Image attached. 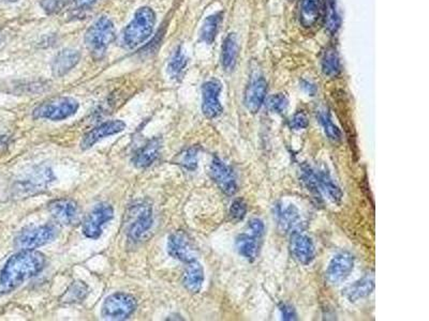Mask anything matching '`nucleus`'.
I'll use <instances>...</instances> for the list:
<instances>
[{"instance_id":"nucleus-1","label":"nucleus","mask_w":429,"mask_h":321,"mask_svg":"<svg viewBox=\"0 0 429 321\" xmlns=\"http://www.w3.org/2000/svg\"><path fill=\"white\" fill-rule=\"evenodd\" d=\"M43 254L36 251H20L6 263L0 273V295H8L23 283L39 274L45 267Z\"/></svg>"},{"instance_id":"nucleus-2","label":"nucleus","mask_w":429,"mask_h":321,"mask_svg":"<svg viewBox=\"0 0 429 321\" xmlns=\"http://www.w3.org/2000/svg\"><path fill=\"white\" fill-rule=\"evenodd\" d=\"M157 17L155 11L149 7H142L134 13L132 22L123 32V43L127 49H136L148 38H151L155 28Z\"/></svg>"},{"instance_id":"nucleus-3","label":"nucleus","mask_w":429,"mask_h":321,"mask_svg":"<svg viewBox=\"0 0 429 321\" xmlns=\"http://www.w3.org/2000/svg\"><path fill=\"white\" fill-rule=\"evenodd\" d=\"M114 40V24L109 17L101 16L86 32V49L95 60H102Z\"/></svg>"},{"instance_id":"nucleus-4","label":"nucleus","mask_w":429,"mask_h":321,"mask_svg":"<svg viewBox=\"0 0 429 321\" xmlns=\"http://www.w3.org/2000/svg\"><path fill=\"white\" fill-rule=\"evenodd\" d=\"M80 104L74 98L59 97L40 104L34 109V119H49L61 121L73 116L78 111Z\"/></svg>"},{"instance_id":"nucleus-5","label":"nucleus","mask_w":429,"mask_h":321,"mask_svg":"<svg viewBox=\"0 0 429 321\" xmlns=\"http://www.w3.org/2000/svg\"><path fill=\"white\" fill-rule=\"evenodd\" d=\"M138 302L132 295L116 292L109 296L102 305L101 315L107 320H125L136 311Z\"/></svg>"},{"instance_id":"nucleus-6","label":"nucleus","mask_w":429,"mask_h":321,"mask_svg":"<svg viewBox=\"0 0 429 321\" xmlns=\"http://www.w3.org/2000/svg\"><path fill=\"white\" fill-rule=\"evenodd\" d=\"M59 232L53 225L25 228L15 238V247L20 251H34L55 239Z\"/></svg>"},{"instance_id":"nucleus-7","label":"nucleus","mask_w":429,"mask_h":321,"mask_svg":"<svg viewBox=\"0 0 429 321\" xmlns=\"http://www.w3.org/2000/svg\"><path fill=\"white\" fill-rule=\"evenodd\" d=\"M114 217V209L107 203H97L88 213L83 222V234L88 239L97 240L101 237L103 226Z\"/></svg>"},{"instance_id":"nucleus-8","label":"nucleus","mask_w":429,"mask_h":321,"mask_svg":"<svg viewBox=\"0 0 429 321\" xmlns=\"http://www.w3.org/2000/svg\"><path fill=\"white\" fill-rule=\"evenodd\" d=\"M167 253L182 263H191L197 258V250L193 242L182 230L173 232L167 239Z\"/></svg>"},{"instance_id":"nucleus-9","label":"nucleus","mask_w":429,"mask_h":321,"mask_svg":"<svg viewBox=\"0 0 429 321\" xmlns=\"http://www.w3.org/2000/svg\"><path fill=\"white\" fill-rule=\"evenodd\" d=\"M354 269V256L348 252H342L333 257L325 272V278L331 285H340L347 280Z\"/></svg>"},{"instance_id":"nucleus-10","label":"nucleus","mask_w":429,"mask_h":321,"mask_svg":"<svg viewBox=\"0 0 429 321\" xmlns=\"http://www.w3.org/2000/svg\"><path fill=\"white\" fill-rule=\"evenodd\" d=\"M209 174L215 184L227 195H234L238 192V181L232 168L219 157H213L209 167Z\"/></svg>"},{"instance_id":"nucleus-11","label":"nucleus","mask_w":429,"mask_h":321,"mask_svg":"<svg viewBox=\"0 0 429 321\" xmlns=\"http://www.w3.org/2000/svg\"><path fill=\"white\" fill-rule=\"evenodd\" d=\"M221 89L220 82L217 80L204 82L202 87V111L207 118H217L222 113L223 107L219 100Z\"/></svg>"},{"instance_id":"nucleus-12","label":"nucleus","mask_w":429,"mask_h":321,"mask_svg":"<svg viewBox=\"0 0 429 321\" xmlns=\"http://www.w3.org/2000/svg\"><path fill=\"white\" fill-rule=\"evenodd\" d=\"M153 225V209L151 206L138 205L134 207L132 214V222L129 224L128 238L130 241L136 242L143 237Z\"/></svg>"},{"instance_id":"nucleus-13","label":"nucleus","mask_w":429,"mask_h":321,"mask_svg":"<svg viewBox=\"0 0 429 321\" xmlns=\"http://www.w3.org/2000/svg\"><path fill=\"white\" fill-rule=\"evenodd\" d=\"M266 91L267 82L263 78V75L260 73L253 74L246 88L245 100H244L246 109L251 111L253 114L258 113L264 104Z\"/></svg>"},{"instance_id":"nucleus-14","label":"nucleus","mask_w":429,"mask_h":321,"mask_svg":"<svg viewBox=\"0 0 429 321\" xmlns=\"http://www.w3.org/2000/svg\"><path fill=\"white\" fill-rule=\"evenodd\" d=\"M49 211L54 220L59 224L72 225L80 218L78 203L72 199H56L50 203Z\"/></svg>"},{"instance_id":"nucleus-15","label":"nucleus","mask_w":429,"mask_h":321,"mask_svg":"<svg viewBox=\"0 0 429 321\" xmlns=\"http://www.w3.org/2000/svg\"><path fill=\"white\" fill-rule=\"evenodd\" d=\"M125 129H126V124H125L124 121H107L105 124H100V126H96L95 129H92L83 137L82 142H81V148L83 150L90 149L102 138L109 137V136L121 133Z\"/></svg>"},{"instance_id":"nucleus-16","label":"nucleus","mask_w":429,"mask_h":321,"mask_svg":"<svg viewBox=\"0 0 429 321\" xmlns=\"http://www.w3.org/2000/svg\"><path fill=\"white\" fill-rule=\"evenodd\" d=\"M290 250L294 258L304 266H308L315 259V250L313 240L302 232L291 234Z\"/></svg>"},{"instance_id":"nucleus-17","label":"nucleus","mask_w":429,"mask_h":321,"mask_svg":"<svg viewBox=\"0 0 429 321\" xmlns=\"http://www.w3.org/2000/svg\"><path fill=\"white\" fill-rule=\"evenodd\" d=\"M278 224L282 232L293 234L302 232L304 228V221L301 212L295 205H288L286 207H279L277 211Z\"/></svg>"},{"instance_id":"nucleus-18","label":"nucleus","mask_w":429,"mask_h":321,"mask_svg":"<svg viewBox=\"0 0 429 321\" xmlns=\"http://www.w3.org/2000/svg\"><path fill=\"white\" fill-rule=\"evenodd\" d=\"M81 59L80 52L73 49H65L54 57L52 72L56 78H63L72 69L76 68Z\"/></svg>"},{"instance_id":"nucleus-19","label":"nucleus","mask_w":429,"mask_h":321,"mask_svg":"<svg viewBox=\"0 0 429 321\" xmlns=\"http://www.w3.org/2000/svg\"><path fill=\"white\" fill-rule=\"evenodd\" d=\"M375 289V276L373 273H367L366 276L348 286L342 292L348 301L357 302L364 298L368 297Z\"/></svg>"},{"instance_id":"nucleus-20","label":"nucleus","mask_w":429,"mask_h":321,"mask_svg":"<svg viewBox=\"0 0 429 321\" xmlns=\"http://www.w3.org/2000/svg\"><path fill=\"white\" fill-rule=\"evenodd\" d=\"M160 150L161 140L159 138L156 137L149 140L144 147H142L134 155V159H132L134 166L138 167V168H146V167L151 166L159 157Z\"/></svg>"},{"instance_id":"nucleus-21","label":"nucleus","mask_w":429,"mask_h":321,"mask_svg":"<svg viewBox=\"0 0 429 321\" xmlns=\"http://www.w3.org/2000/svg\"><path fill=\"white\" fill-rule=\"evenodd\" d=\"M203 283L204 269L201 263H198L197 261L188 263L187 268L185 270L184 276H182L184 287L191 294H198L201 291Z\"/></svg>"},{"instance_id":"nucleus-22","label":"nucleus","mask_w":429,"mask_h":321,"mask_svg":"<svg viewBox=\"0 0 429 321\" xmlns=\"http://www.w3.org/2000/svg\"><path fill=\"white\" fill-rule=\"evenodd\" d=\"M317 173V178H318L319 188H320L321 193H324L326 197L330 199L332 203H342V190L334 179L331 176L328 169L321 168Z\"/></svg>"},{"instance_id":"nucleus-23","label":"nucleus","mask_w":429,"mask_h":321,"mask_svg":"<svg viewBox=\"0 0 429 321\" xmlns=\"http://www.w3.org/2000/svg\"><path fill=\"white\" fill-rule=\"evenodd\" d=\"M236 247L240 256L248 261H253L259 254V238L251 234H240L236 238Z\"/></svg>"},{"instance_id":"nucleus-24","label":"nucleus","mask_w":429,"mask_h":321,"mask_svg":"<svg viewBox=\"0 0 429 321\" xmlns=\"http://www.w3.org/2000/svg\"><path fill=\"white\" fill-rule=\"evenodd\" d=\"M238 39L234 34H228L222 44L221 49V65L226 71H232L236 68L238 60Z\"/></svg>"},{"instance_id":"nucleus-25","label":"nucleus","mask_w":429,"mask_h":321,"mask_svg":"<svg viewBox=\"0 0 429 321\" xmlns=\"http://www.w3.org/2000/svg\"><path fill=\"white\" fill-rule=\"evenodd\" d=\"M320 17V0H301L300 21L304 27H313Z\"/></svg>"},{"instance_id":"nucleus-26","label":"nucleus","mask_w":429,"mask_h":321,"mask_svg":"<svg viewBox=\"0 0 429 321\" xmlns=\"http://www.w3.org/2000/svg\"><path fill=\"white\" fill-rule=\"evenodd\" d=\"M188 58L182 46H178L171 57L167 65V73L173 80H178L182 78L185 70L187 68Z\"/></svg>"},{"instance_id":"nucleus-27","label":"nucleus","mask_w":429,"mask_h":321,"mask_svg":"<svg viewBox=\"0 0 429 321\" xmlns=\"http://www.w3.org/2000/svg\"><path fill=\"white\" fill-rule=\"evenodd\" d=\"M301 181L306 190L313 196L315 201H322V193L319 188L317 173L313 167L304 164L301 167Z\"/></svg>"},{"instance_id":"nucleus-28","label":"nucleus","mask_w":429,"mask_h":321,"mask_svg":"<svg viewBox=\"0 0 429 321\" xmlns=\"http://www.w3.org/2000/svg\"><path fill=\"white\" fill-rule=\"evenodd\" d=\"M90 294V288L85 283L76 280L71 284L70 287L63 294L61 301L65 305H76L84 301Z\"/></svg>"},{"instance_id":"nucleus-29","label":"nucleus","mask_w":429,"mask_h":321,"mask_svg":"<svg viewBox=\"0 0 429 321\" xmlns=\"http://www.w3.org/2000/svg\"><path fill=\"white\" fill-rule=\"evenodd\" d=\"M321 65H322L323 74L328 78H336L342 71L339 56H338L337 51L333 47H328L323 53Z\"/></svg>"},{"instance_id":"nucleus-30","label":"nucleus","mask_w":429,"mask_h":321,"mask_svg":"<svg viewBox=\"0 0 429 321\" xmlns=\"http://www.w3.org/2000/svg\"><path fill=\"white\" fill-rule=\"evenodd\" d=\"M317 117H318L319 122H320L325 135L328 136V140H332L334 143L340 142L342 138V132L333 122L330 111L323 107V109H320L317 111Z\"/></svg>"},{"instance_id":"nucleus-31","label":"nucleus","mask_w":429,"mask_h":321,"mask_svg":"<svg viewBox=\"0 0 429 321\" xmlns=\"http://www.w3.org/2000/svg\"><path fill=\"white\" fill-rule=\"evenodd\" d=\"M221 13L211 15L207 17V20L204 21L203 26L201 28V39L202 41L207 44H211L216 39L217 32H218L219 25H220L221 19H222Z\"/></svg>"},{"instance_id":"nucleus-32","label":"nucleus","mask_w":429,"mask_h":321,"mask_svg":"<svg viewBox=\"0 0 429 321\" xmlns=\"http://www.w3.org/2000/svg\"><path fill=\"white\" fill-rule=\"evenodd\" d=\"M324 24L328 32L332 34L337 32L339 27V16L335 0H324Z\"/></svg>"},{"instance_id":"nucleus-33","label":"nucleus","mask_w":429,"mask_h":321,"mask_svg":"<svg viewBox=\"0 0 429 321\" xmlns=\"http://www.w3.org/2000/svg\"><path fill=\"white\" fill-rule=\"evenodd\" d=\"M198 157H199V148H189V149L185 150L184 153L180 155L178 164L193 172L198 167Z\"/></svg>"},{"instance_id":"nucleus-34","label":"nucleus","mask_w":429,"mask_h":321,"mask_svg":"<svg viewBox=\"0 0 429 321\" xmlns=\"http://www.w3.org/2000/svg\"><path fill=\"white\" fill-rule=\"evenodd\" d=\"M288 105V98L284 93L275 94V96H272L266 101L267 109H269L271 113H274V114H282V113L286 111Z\"/></svg>"},{"instance_id":"nucleus-35","label":"nucleus","mask_w":429,"mask_h":321,"mask_svg":"<svg viewBox=\"0 0 429 321\" xmlns=\"http://www.w3.org/2000/svg\"><path fill=\"white\" fill-rule=\"evenodd\" d=\"M229 214L233 221H242L247 214V203L242 199H236L231 205Z\"/></svg>"},{"instance_id":"nucleus-36","label":"nucleus","mask_w":429,"mask_h":321,"mask_svg":"<svg viewBox=\"0 0 429 321\" xmlns=\"http://www.w3.org/2000/svg\"><path fill=\"white\" fill-rule=\"evenodd\" d=\"M309 124V119L304 111H296L290 120V128L295 131L304 130Z\"/></svg>"},{"instance_id":"nucleus-37","label":"nucleus","mask_w":429,"mask_h":321,"mask_svg":"<svg viewBox=\"0 0 429 321\" xmlns=\"http://www.w3.org/2000/svg\"><path fill=\"white\" fill-rule=\"evenodd\" d=\"M67 0H41L40 5L48 14L59 12L66 5Z\"/></svg>"},{"instance_id":"nucleus-38","label":"nucleus","mask_w":429,"mask_h":321,"mask_svg":"<svg viewBox=\"0 0 429 321\" xmlns=\"http://www.w3.org/2000/svg\"><path fill=\"white\" fill-rule=\"evenodd\" d=\"M248 230H250V234L260 239L265 232L264 223L260 219H253L248 223Z\"/></svg>"},{"instance_id":"nucleus-39","label":"nucleus","mask_w":429,"mask_h":321,"mask_svg":"<svg viewBox=\"0 0 429 321\" xmlns=\"http://www.w3.org/2000/svg\"><path fill=\"white\" fill-rule=\"evenodd\" d=\"M280 313H282V320L291 321L297 319L295 309L290 305H282L280 307Z\"/></svg>"},{"instance_id":"nucleus-40","label":"nucleus","mask_w":429,"mask_h":321,"mask_svg":"<svg viewBox=\"0 0 429 321\" xmlns=\"http://www.w3.org/2000/svg\"><path fill=\"white\" fill-rule=\"evenodd\" d=\"M99 0H74V5L79 9H86V8L92 7L97 3Z\"/></svg>"},{"instance_id":"nucleus-41","label":"nucleus","mask_w":429,"mask_h":321,"mask_svg":"<svg viewBox=\"0 0 429 321\" xmlns=\"http://www.w3.org/2000/svg\"><path fill=\"white\" fill-rule=\"evenodd\" d=\"M302 88L308 96H315V92H317V87H315V85L311 84V82H302Z\"/></svg>"},{"instance_id":"nucleus-42","label":"nucleus","mask_w":429,"mask_h":321,"mask_svg":"<svg viewBox=\"0 0 429 321\" xmlns=\"http://www.w3.org/2000/svg\"><path fill=\"white\" fill-rule=\"evenodd\" d=\"M3 34H1V32H0V45H1V44H3Z\"/></svg>"}]
</instances>
